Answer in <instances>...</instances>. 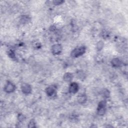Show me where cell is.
Returning a JSON list of instances; mask_svg holds the SVG:
<instances>
[{
    "label": "cell",
    "instance_id": "obj_8",
    "mask_svg": "<svg viewBox=\"0 0 128 128\" xmlns=\"http://www.w3.org/2000/svg\"><path fill=\"white\" fill-rule=\"evenodd\" d=\"M111 64L115 68L121 67L123 65V63L122 61L118 58L113 59L111 62Z\"/></svg>",
    "mask_w": 128,
    "mask_h": 128
},
{
    "label": "cell",
    "instance_id": "obj_9",
    "mask_svg": "<svg viewBox=\"0 0 128 128\" xmlns=\"http://www.w3.org/2000/svg\"><path fill=\"white\" fill-rule=\"evenodd\" d=\"M87 100V96L84 94H81L78 97V101L81 104H85Z\"/></svg>",
    "mask_w": 128,
    "mask_h": 128
},
{
    "label": "cell",
    "instance_id": "obj_2",
    "mask_svg": "<svg viewBox=\"0 0 128 128\" xmlns=\"http://www.w3.org/2000/svg\"><path fill=\"white\" fill-rule=\"evenodd\" d=\"M106 103L105 101H101L99 103L98 108H97V113L100 116H103L106 112Z\"/></svg>",
    "mask_w": 128,
    "mask_h": 128
},
{
    "label": "cell",
    "instance_id": "obj_10",
    "mask_svg": "<svg viewBox=\"0 0 128 128\" xmlns=\"http://www.w3.org/2000/svg\"><path fill=\"white\" fill-rule=\"evenodd\" d=\"M73 78V75L71 73H67L64 75V80L66 82H70Z\"/></svg>",
    "mask_w": 128,
    "mask_h": 128
},
{
    "label": "cell",
    "instance_id": "obj_4",
    "mask_svg": "<svg viewBox=\"0 0 128 128\" xmlns=\"http://www.w3.org/2000/svg\"><path fill=\"white\" fill-rule=\"evenodd\" d=\"M63 50V48L61 45L56 44L54 45L52 47V52L54 55H58L61 53Z\"/></svg>",
    "mask_w": 128,
    "mask_h": 128
},
{
    "label": "cell",
    "instance_id": "obj_14",
    "mask_svg": "<svg viewBox=\"0 0 128 128\" xmlns=\"http://www.w3.org/2000/svg\"><path fill=\"white\" fill-rule=\"evenodd\" d=\"M28 127L29 128H36V123L34 120H31V121L30 122L29 124Z\"/></svg>",
    "mask_w": 128,
    "mask_h": 128
},
{
    "label": "cell",
    "instance_id": "obj_1",
    "mask_svg": "<svg viewBox=\"0 0 128 128\" xmlns=\"http://www.w3.org/2000/svg\"><path fill=\"white\" fill-rule=\"evenodd\" d=\"M86 52V48L84 47H81L80 48L75 49L71 52V55L73 58H77L83 55Z\"/></svg>",
    "mask_w": 128,
    "mask_h": 128
},
{
    "label": "cell",
    "instance_id": "obj_15",
    "mask_svg": "<svg viewBox=\"0 0 128 128\" xmlns=\"http://www.w3.org/2000/svg\"><path fill=\"white\" fill-rule=\"evenodd\" d=\"M64 2V1H54L53 2V4L55 5H59L62 4Z\"/></svg>",
    "mask_w": 128,
    "mask_h": 128
},
{
    "label": "cell",
    "instance_id": "obj_5",
    "mask_svg": "<svg viewBox=\"0 0 128 128\" xmlns=\"http://www.w3.org/2000/svg\"><path fill=\"white\" fill-rule=\"evenodd\" d=\"M46 93L49 97H53L55 96L56 93V87L55 85H52L48 87L46 90Z\"/></svg>",
    "mask_w": 128,
    "mask_h": 128
},
{
    "label": "cell",
    "instance_id": "obj_17",
    "mask_svg": "<svg viewBox=\"0 0 128 128\" xmlns=\"http://www.w3.org/2000/svg\"><path fill=\"white\" fill-rule=\"evenodd\" d=\"M18 118L19 121H23L24 120V116L22 115H19L18 116Z\"/></svg>",
    "mask_w": 128,
    "mask_h": 128
},
{
    "label": "cell",
    "instance_id": "obj_16",
    "mask_svg": "<svg viewBox=\"0 0 128 128\" xmlns=\"http://www.w3.org/2000/svg\"><path fill=\"white\" fill-rule=\"evenodd\" d=\"M104 95L105 97L108 98L110 96V92H109L108 90H105V91H104Z\"/></svg>",
    "mask_w": 128,
    "mask_h": 128
},
{
    "label": "cell",
    "instance_id": "obj_12",
    "mask_svg": "<svg viewBox=\"0 0 128 128\" xmlns=\"http://www.w3.org/2000/svg\"><path fill=\"white\" fill-rule=\"evenodd\" d=\"M30 20V19L29 17L27 16H23L21 19V22H22L23 24H26V23H29Z\"/></svg>",
    "mask_w": 128,
    "mask_h": 128
},
{
    "label": "cell",
    "instance_id": "obj_6",
    "mask_svg": "<svg viewBox=\"0 0 128 128\" xmlns=\"http://www.w3.org/2000/svg\"><path fill=\"white\" fill-rule=\"evenodd\" d=\"M21 90L25 94H29L32 92V88L30 85L27 83H24L21 86Z\"/></svg>",
    "mask_w": 128,
    "mask_h": 128
},
{
    "label": "cell",
    "instance_id": "obj_3",
    "mask_svg": "<svg viewBox=\"0 0 128 128\" xmlns=\"http://www.w3.org/2000/svg\"><path fill=\"white\" fill-rule=\"evenodd\" d=\"M16 89L15 85L10 82H8L4 87V91L7 93H11L14 92Z\"/></svg>",
    "mask_w": 128,
    "mask_h": 128
},
{
    "label": "cell",
    "instance_id": "obj_7",
    "mask_svg": "<svg viewBox=\"0 0 128 128\" xmlns=\"http://www.w3.org/2000/svg\"><path fill=\"white\" fill-rule=\"evenodd\" d=\"M79 85L77 83L73 82L71 83L69 88V91L70 93L72 94H76L79 91Z\"/></svg>",
    "mask_w": 128,
    "mask_h": 128
},
{
    "label": "cell",
    "instance_id": "obj_11",
    "mask_svg": "<svg viewBox=\"0 0 128 128\" xmlns=\"http://www.w3.org/2000/svg\"><path fill=\"white\" fill-rule=\"evenodd\" d=\"M77 77L79 79L81 80H84L85 79V78L86 77V75H85V73L82 71H79L77 73Z\"/></svg>",
    "mask_w": 128,
    "mask_h": 128
},
{
    "label": "cell",
    "instance_id": "obj_13",
    "mask_svg": "<svg viewBox=\"0 0 128 128\" xmlns=\"http://www.w3.org/2000/svg\"><path fill=\"white\" fill-rule=\"evenodd\" d=\"M104 46V43L102 41H100L97 44V49L98 50V51H100L103 48Z\"/></svg>",
    "mask_w": 128,
    "mask_h": 128
}]
</instances>
